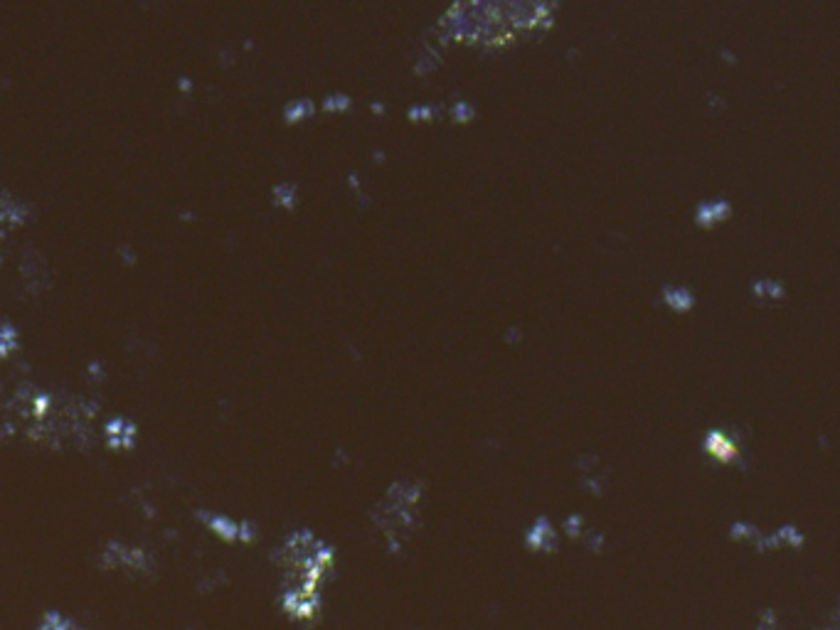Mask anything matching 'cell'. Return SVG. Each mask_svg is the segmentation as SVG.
<instances>
[{"mask_svg":"<svg viewBox=\"0 0 840 630\" xmlns=\"http://www.w3.org/2000/svg\"><path fill=\"white\" fill-rule=\"evenodd\" d=\"M473 106L468 101H459L456 103L454 108H451V116H454L456 121H468V119H473Z\"/></svg>","mask_w":840,"mask_h":630,"instance_id":"obj_5","label":"cell"},{"mask_svg":"<svg viewBox=\"0 0 840 630\" xmlns=\"http://www.w3.org/2000/svg\"><path fill=\"white\" fill-rule=\"evenodd\" d=\"M752 291H754V293H761V296L781 298V296H784V285H781L779 281L764 279V281H754Z\"/></svg>","mask_w":840,"mask_h":630,"instance_id":"obj_4","label":"cell"},{"mask_svg":"<svg viewBox=\"0 0 840 630\" xmlns=\"http://www.w3.org/2000/svg\"><path fill=\"white\" fill-rule=\"evenodd\" d=\"M663 301L670 308H675V310H688V308H693L695 298L685 285H666L663 288Z\"/></svg>","mask_w":840,"mask_h":630,"instance_id":"obj_2","label":"cell"},{"mask_svg":"<svg viewBox=\"0 0 840 630\" xmlns=\"http://www.w3.org/2000/svg\"><path fill=\"white\" fill-rule=\"evenodd\" d=\"M730 212H732V205L727 199H715V202H702V205H698L695 217H698V224L710 226V224H715V222L725 219Z\"/></svg>","mask_w":840,"mask_h":630,"instance_id":"obj_1","label":"cell"},{"mask_svg":"<svg viewBox=\"0 0 840 630\" xmlns=\"http://www.w3.org/2000/svg\"><path fill=\"white\" fill-rule=\"evenodd\" d=\"M431 111H434L431 106H424V103H419V106H412V108H409V119H412V121L429 119V116H431Z\"/></svg>","mask_w":840,"mask_h":630,"instance_id":"obj_6","label":"cell"},{"mask_svg":"<svg viewBox=\"0 0 840 630\" xmlns=\"http://www.w3.org/2000/svg\"><path fill=\"white\" fill-rule=\"evenodd\" d=\"M350 99L347 97H333V99H325V108H336V106H347Z\"/></svg>","mask_w":840,"mask_h":630,"instance_id":"obj_7","label":"cell"},{"mask_svg":"<svg viewBox=\"0 0 840 630\" xmlns=\"http://www.w3.org/2000/svg\"><path fill=\"white\" fill-rule=\"evenodd\" d=\"M705 446H707V451L715 453V456H720V458H732L734 453H737V446H734V443H732L730 438H727L725 433H720V431L707 433V438H705Z\"/></svg>","mask_w":840,"mask_h":630,"instance_id":"obj_3","label":"cell"}]
</instances>
